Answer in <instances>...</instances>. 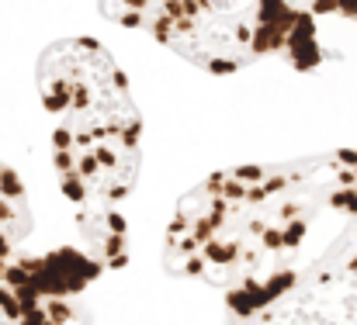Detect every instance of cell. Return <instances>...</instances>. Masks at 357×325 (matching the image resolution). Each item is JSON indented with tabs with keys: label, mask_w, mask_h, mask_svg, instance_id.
Masks as SVG:
<instances>
[{
	"label": "cell",
	"mask_w": 357,
	"mask_h": 325,
	"mask_svg": "<svg viewBox=\"0 0 357 325\" xmlns=\"http://www.w3.org/2000/svg\"><path fill=\"white\" fill-rule=\"evenodd\" d=\"M330 156L219 170L177 201L163 242L167 270L222 291L233 322H243L305 270L302 249L319 212L330 208Z\"/></svg>",
	"instance_id": "1"
},
{
	"label": "cell",
	"mask_w": 357,
	"mask_h": 325,
	"mask_svg": "<svg viewBox=\"0 0 357 325\" xmlns=\"http://www.w3.org/2000/svg\"><path fill=\"white\" fill-rule=\"evenodd\" d=\"M52 166L91 256L128 263L125 201L142 166V114L115 56L94 38H59L35 66Z\"/></svg>",
	"instance_id": "2"
},
{
	"label": "cell",
	"mask_w": 357,
	"mask_h": 325,
	"mask_svg": "<svg viewBox=\"0 0 357 325\" xmlns=\"http://www.w3.org/2000/svg\"><path fill=\"white\" fill-rule=\"evenodd\" d=\"M101 14L149 31L188 63L219 77L267 56H284L295 70L323 63L312 10L291 3H105Z\"/></svg>",
	"instance_id": "3"
},
{
	"label": "cell",
	"mask_w": 357,
	"mask_h": 325,
	"mask_svg": "<svg viewBox=\"0 0 357 325\" xmlns=\"http://www.w3.org/2000/svg\"><path fill=\"white\" fill-rule=\"evenodd\" d=\"M101 270L80 249L14 253L0 263V325H91L80 294Z\"/></svg>",
	"instance_id": "4"
},
{
	"label": "cell",
	"mask_w": 357,
	"mask_h": 325,
	"mask_svg": "<svg viewBox=\"0 0 357 325\" xmlns=\"http://www.w3.org/2000/svg\"><path fill=\"white\" fill-rule=\"evenodd\" d=\"M31 232V205L28 191L10 166L0 163V263L17 253V246Z\"/></svg>",
	"instance_id": "5"
}]
</instances>
